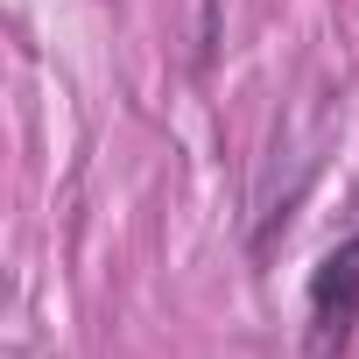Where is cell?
<instances>
[{
  "mask_svg": "<svg viewBox=\"0 0 359 359\" xmlns=\"http://www.w3.org/2000/svg\"><path fill=\"white\" fill-rule=\"evenodd\" d=\"M359 324V240L331 247L310 275V359H338Z\"/></svg>",
  "mask_w": 359,
  "mask_h": 359,
  "instance_id": "obj_1",
  "label": "cell"
}]
</instances>
